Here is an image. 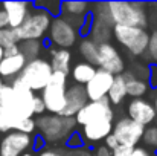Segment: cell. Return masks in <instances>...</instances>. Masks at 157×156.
I'll list each match as a JSON object with an SVG mask.
<instances>
[{
  "label": "cell",
  "instance_id": "6da1fadb",
  "mask_svg": "<svg viewBox=\"0 0 157 156\" xmlns=\"http://www.w3.org/2000/svg\"><path fill=\"white\" fill-rule=\"evenodd\" d=\"M34 97L35 94L20 78H15L11 84L5 83L0 95V107L20 122L21 119L34 118Z\"/></svg>",
  "mask_w": 157,
  "mask_h": 156
},
{
  "label": "cell",
  "instance_id": "7a4b0ae2",
  "mask_svg": "<svg viewBox=\"0 0 157 156\" xmlns=\"http://www.w3.org/2000/svg\"><path fill=\"white\" fill-rule=\"evenodd\" d=\"M108 17L113 26L144 28L150 25L148 5L142 2H107Z\"/></svg>",
  "mask_w": 157,
  "mask_h": 156
},
{
  "label": "cell",
  "instance_id": "3957f363",
  "mask_svg": "<svg viewBox=\"0 0 157 156\" xmlns=\"http://www.w3.org/2000/svg\"><path fill=\"white\" fill-rule=\"evenodd\" d=\"M35 129L38 132V136L44 141V144H59L66 142L69 136L76 130V121L75 118L46 113L37 116Z\"/></svg>",
  "mask_w": 157,
  "mask_h": 156
},
{
  "label": "cell",
  "instance_id": "277c9868",
  "mask_svg": "<svg viewBox=\"0 0 157 156\" xmlns=\"http://www.w3.org/2000/svg\"><path fill=\"white\" fill-rule=\"evenodd\" d=\"M113 38L133 57L145 55L150 42V32L134 26H113Z\"/></svg>",
  "mask_w": 157,
  "mask_h": 156
},
{
  "label": "cell",
  "instance_id": "5b68a950",
  "mask_svg": "<svg viewBox=\"0 0 157 156\" xmlns=\"http://www.w3.org/2000/svg\"><path fill=\"white\" fill-rule=\"evenodd\" d=\"M53 15H51L46 9L34 6L25 23L17 28V35L20 42L25 40H44L48 37Z\"/></svg>",
  "mask_w": 157,
  "mask_h": 156
},
{
  "label": "cell",
  "instance_id": "8992f818",
  "mask_svg": "<svg viewBox=\"0 0 157 156\" xmlns=\"http://www.w3.org/2000/svg\"><path fill=\"white\" fill-rule=\"evenodd\" d=\"M69 75L61 72H53L49 84L41 90V100L46 106V112L51 115H61L66 107V92H67Z\"/></svg>",
  "mask_w": 157,
  "mask_h": 156
},
{
  "label": "cell",
  "instance_id": "52a82bcc",
  "mask_svg": "<svg viewBox=\"0 0 157 156\" xmlns=\"http://www.w3.org/2000/svg\"><path fill=\"white\" fill-rule=\"evenodd\" d=\"M53 75L52 66L49 63V60L46 58H37L34 61H28L26 66L23 67L21 74L18 75V78L35 94L40 92L49 84L51 78Z\"/></svg>",
  "mask_w": 157,
  "mask_h": 156
},
{
  "label": "cell",
  "instance_id": "ba28073f",
  "mask_svg": "<svg viewBox=\"0 0 157 156\" xmlns=\"http://www.w3.org/2000/svg\"><path fill=\"white\" fill-rule=\"evenodd\" d=\"M79 37L78 29L64 17L56 15L52 18L49 32H48V40L56 49H70L72 46L76 45Z\"/></svg>",
  "mask_w": 157,
  "mask_h": 156
},
{
  "label": "cell",
  "instance_id": "9c48e42d",
  "mask_svg": "<svg viewBox=\"0 0 157 156\" xmlns=\"http://www.w3.org/2000/svg\"><path fill=\"white\" fill-rule=\"evenodd\" d=\"M145 127L134 122L128 116L119 118L116 122H113V135L116 136L119 146H127V147H137L139 142L142 141Z\"/></svg>",
  "mask_w": 157,
  "mask_h": 156
},
{
  "label": "cell",
  "instance_id": "30bf717a",
  "mask_svg": "<svg viewBox=\"0 0 157 156\" xmlns=\"http://www.w3.org/2000/svg\"><path fill=\"white\" fill-rule=\"evenodd\" d=\"M101 119H107V121H113L114 119V110L110 101L104 98L101 101H89L75 116L76 126L84 127L89 122L93 121H101Z\"/></svg>",
  "mask_w": 157,
  "mask_h": 156
},
{
  "label": "cell",
  "instance_id": "8fae6325",
  "mask_svg": "<svg viewBox=\"0 0 157 156\" xmlns=\"http://www.w3.org/2000/svg\"><path fill=\"white\" fill-rule=\"evenodd\" d=\"M98 69H102L110 72L111 75H122L125 72V60L121 55V52L117 51V48L114 45H111L110 42L101 43L98 46V63H96Z\"/></svg>",
  "mask_w": 157,
  "mask_h": 156
},
{
  "label": "cell",
  "instance_id": "7c38bea8",
  "mask_svg": "<svg viewBox=\"0 0 157 156\" xmlns=\"http://www.w3.org/2000/svg\"><path fill=\"white\" fill-rule=\"evenodd\" d=\"M35 138L17 130L8 132L0 141V156H21L32 149Z\"/></svg>",
  "mask_w": 157,
  "mask_h": 156
},
{
  "label": "cell",
  "instance_id": "4fadbf2b",
  "mask_svg": "<svg viewBox=\"0 0 157 156\" xmlns=\"http://www.w3.org/2000/svg\"><path fill=\"white\" fill-rule=\"evenodd\" d=\"M113 80H114V75H111L110 72L96 69V74L93 75V78L84 86L89 101H101L107 98L108 90L113 84Z\"/></svg>",
  "mask_w": 157,
  "mask_h": 156
},
{
  "label": "cell",
  "instance_id": "5bb4252c",
  "mask_svg": "<svg viewBox=\"0 0 157 156\" xmlns=\"http://www.w3.org/2000/svg\"><path fill=\"white\" fill-rule=\"evenodd\" d=\"M127 113H128L130 119H133L134 122H137L144 127L154 124V121L157 119V113L153 103L145 98L131 100L127 107Z\"/></svg>",
  "mask_w": 157,
  "mask_h": 156
},
{
  "label": "cell",
  "instance_id": "9a60e30c",
  "mask_svg": "<svg viewBox=\"0 0 157 156\" xmlns=\"http://www.w3.org/2000/svg\"><path fill=\"white\" fill-rule=\"evenodd\" d=\"M0 6L6 14L8 26L12 29L20 28L34 9V3L31 2H2Z\"/></svg>",
  "mask_w": 157,
  "mask_h": 156
},
{
  "label": "cell",
  "instance_id": "2e32d148",
  "mask_svg": "<svg viewBox=\"0 0 157 156\" xmlns=\"http://www.w3.org/2000/svg\"><path fill=\"white\" fill-rule=\"evenodd\" d=\"M87 103H89V98H87L84 86H78V84L69 86L67 92H66V107H64L61 116L75 118L76 113Z\"/></svg>",
  "mask_w": 157,
  "mask_h": 156
},
{
  "label": "cell",
  "instance_id": "e0dca14e",
  "mask_svg": "<svg viewBox=\"0 0 157 156\" xmlns=\"http://www.w3.org/2000/svg\"><path fill=\"white\" fill-rule=\"evenodd\" d=\"M111 132H113V121L101 119V121H93L86 124L81 130V135L84 141L95 144L104 141L108 135H111Z\"/></svg>",
  "mask_w": 157,
  "mask_h": 156
},
{
  "label": "cell",
  "instance_id": "ac0fdd59",
  "mask_svg": "<svg viewBox=\"0 0 157 156\" xmlns=\"http://www.w3.org/2000/svg\"><path fill=\"white\" fill-rule=\"evenodd\" d=\"M25 66H26V60L21 54H17L14 57H3L0 63V78L14 81L15 78H18Z\"/></svg>",
  "mask_w": 157,
  "mask_h": 156
},
{
  "label": "cell",
  "instance_id": "d6986e66",
  "mask_svg": "<svg viewBox=\"0 0 157 156\" xmlns=\"http://www.w3.org/2000/svg\"><path fill=\"white\" fill-rule=\"evenodd\" d=\"M125 75V81H127V97H131L133 100H137V98H144L148 90H150V86H148V80L134 74V72H124Z\"/></svg>",
  "mask_w": 157,
  "mask_h": 156
},
{
  "label": "cell",
  "instance_id": "ffe728a7",
  "mask_svg": "<svg viewBox=\"0 0 157 156\" xmlns=\"http://www.w3.org/2000/svg\"><path fill=\"white\" fill-rule=\"evenodd\" d=\"M110 35L113 37V25L104 22V20H98L92 17V25H90V31H89V38L93 40L95 43L101 45L107 43Z\"/></svg>",
  "mask_w": 157,
  "mask_h": 156
},
{
  "label": "cell",
  "instance_id": "44dd1931",
  "mask_svg": "<svg viewBox=\"0 0 157 156\" xmlns=\"http://www.w3.org/2000/svg\"><path fill=\"white\" fill-rule=\"evenodd\" d=\"M70 61H72V54L67 49H51V66L53 72H61L66 75H70Z\"/></svg>",
  "mask_w": 157,
  "mask_h": 156
},
{
  "label": "cell",
  "instance_id": "7402d4cb",
  "mask_svg": "<svg viewBox=\"0 0 157 156\" xmlns=\"http://www.w3.org/2000/svg\"><path fill=\"white\" fill-rule=\"evenodd\" d=\"M96 66L87 63V61H79L76 63L72 70H70V75H72V80H73V84H78V86H86L92 78L93 75L96 74Z\"/></svg>",
  "mask_w": 157,
  "mask_h": 156
},
{
  "label": "cell",
  "instance_id": "603a6c76",
  "mask_svg": "<svg viewBox=\"0 0 157 156\" xmlns=\"http://www.w3.org/2000/svg\"><path fill=\"white\" fill-rule=\"evenodd\" d=\"M127 98V81H125V75H116L113 80V84L108 90L107 100L110 101L111 106H119L124 100Z\"/></svg>",
  "mask_w": 157,
  "mask_h": 156
},
{
  "label": "cell",
  "instance_id": "cb8c5ba5",
  "mask_svg": "<svg viewBox=\"0 0 157 156\" xmlns=\"http://www.w3.org/2000/svg\"><path fill=\"white\" fill-rule=\"evenodd\" d=\"M44 45H46L44 40H25V42L18 43V49L28 63V61H34V60L40 58Z\"/></svg>",
  "mask_w": 157,
  "mask_h": 156
},
{
  "label": "cell",
  "instance_id": "d4e9b609",
  "mask_svg": "<svg viewBox=\"0 0 157 156\" xmlns=\"http://www.w3.org/2000/svg\"><path fill=\"white\" fill-rule=\"evenodd\" d=\"M98 46H99L98 43H95L89 37H84L78 45V52L84 58V61L96 66V63H98Z\"/></svg>",
  "mask_w": 157,
  "mask_h": 156
},
{
  "label": "cell",
  "instance_id": "484cf974",
  "mask_svg": "<svg viewBox=\"0 0 157 156\" xmlns=\"http://www.w3.org/2000/svg\"><path fill=\"white\" fill-rule=\"evenodd\" d=\"M20 40H18V35H17V31L6 26L3 29H0V46L3 49L6 48H11V46H15L18 45Z\"/></svg>",
  "mask_w": 157,
  "mask_h": 156
},
{
  "label": "cell",
  "instance_id": "4316f807",
  "mask_svg": "<svg viewBox=\"0 0 157 156\" xmlns=\"http://www.w3.org/2000/svg\"><path fill=\"white\" fill-rule=\"evenodd\" d=\"M23 121V119H21ZM20 121V122H21ZM18 121H15L3 107H0V132L2 133H8V132H12V130H17Z\"/></svg>",
  "mask_w": 157,
  "mask_h": 156
},
{
  "label": "cell",
  "instance_id": "83f0119b",
  "mask_svg": "<svg viewBox=\"0 0 157 156\" xmlns=\"http://www.w3.org/2000/svg\"><path fill=\"white\" fill-rule=\"evenodd\" d=\"M142 142H144L145 149L157 150V124H151V126L145 127Z\"/></svg>",
  "mask_w": 157,
  "mask_h": 156
},
{
  "label": "cell",
  "instance_id": "f1b7e54d",
  "mask_svg": "<svg viewBox=\"0 0 157 156\" xmlns=\"http://www.w3.org/2000/svg\"><path fill=\"white\" fill-rule=\"evenodd\" d=\"M145 57L150 61V64H157V29H154L150 34V42L147 46Z\"/></svg>",
  "mask_w": 157,
  "mask_h": 156
},
{
  "label": "cell",
  "instance_id": "f546056e",
  "mask_svg": "<svg viewBox=\"0 0 157 156\" xmlns=\"http://www.w3.org/2000/svg\"><path fill=\"white\" fill-rule=\"evenodd\" d=\"M64 146L67 147V150H76V149L86 147V141H84L81 132H76V130H75V132L69 136V139L64 142Z\"/></svg>",
  "mask_w": 157,
  "mask_h": 156
},
{
  "label": "cell",
  "instance_id": "4dcf8cb0",
  "mask_svg": "<svg viewBox=\"0 0 157 156\" xmlns=\"http://www.w3.org/2000/svg\"><path fill=\"white\" fill-rule=\"evenodd\" d=\"M148 86L151 89H157V64H148Z\"/></svg>",
  "mask_w": 157,
  "mask_h": 156
},
{
  "label": "cell",
  "instance_id": "1f68e13d",
  "mask_svg": "<svg viewBox=\"0 0 157 156\" xmlns=\"http://www.w3.org/2000/svg\"><path fill=\"white\" fill-rule=\"evenodd\" d=\"M37 156H69L67 150H61V149H53V147H44L41 149Z\"/></svg>",
  "mask_w": 157,
  "mask_h": 156
},
{
  "label": "cell",
  "instance_id": "d6a6232c",
  "mask_svg": "<svg viewBox=\"0 0 157 156\" xmlns=\"http://www.w3.org/2000/svg\"><path fill=\"white\" fill-rule=\"evenodd\" d=\"M44 113H46V106L43 103L41 97L35 94V97H34V116H35V115H37V116H41V115H44Z\"/></svg>",
  "mask_w": 157,
  "mask_h": 156
},
{
  "label": "cell",
  "instance_id": "836d02e7",
  "mask_svg": "<svg viewBox=\"0 0 157 156\" xmlns=\"http://www.w3.org/2000/svg\"><path fill=\"white\" fill-rule=\"evenodd\" d=\"M134 147H127V146H119L116 147L113 152H111V156H131V152H133Z\"/></svg>",
  "mask_w": 157,
  "mask_h": 156
},
{
  "label": "cell",
  "instance_id": "e575fe53",
  "mask_svg": "<svg viewBox=\"0 0 157 156\" xmlns=\"http://www.w3.org/2000/svg\"><path fill=\"white\" fill-rule=\"evenodd\" d=\"M69 156H93V150L82 147V149H76V150H67Z\"/></svg>",
  "mask_w": 157,
  "mask_h": 156
},
{
  "label": "cell",
  "instance_id": "d590c367",
  "mask_svg": "<svg viewBox=\"0 0 157 156\" xmlns=\"http://www.w3.org/2000/svg\"><path fill=\"white\" fill-rule=\"evenodd\" d=\"M104 146L107 147V149H108V150H111V152H113L116 147H119V142H117L116 136L111 133V135H108V136H107V138L104 139Z\"/></svg>",
  "mask_w": 157,
  "mask_h": 156
},
{
  "label": "cell",
  "instance_id": "8d00e7d4",
  "mask_svg": "<svg viewBox=\"0 0 157 156\" xmlns=\"http://www.w3.org/2000/svg\"><path fill=\"white\" fill-rule=\"evenodd\" d=\"M93 156H111V150H108L104 144L93 149Z\"/></svg>",
  "mask_w": 157,
  "mask_h": 156
},
{
  "label": "cell",
  "instance_id": "74e56055",
  "mask_svg": "<svg viewBox=\"0 0 157 156\" xmlns=\"http://www.w3.org/2000/svg\"><path fill=\"white\" fill-rule=\"evenodd\" d=\"M131 156H154V155L145 147H134L133 152H131Z\"/></svg>",
  "mask_w": 157,
  "mask_h": 156
},
{
  "label": "cell",
  "instance_id": "f35d334b",
  "mask_svg": "<svg viewBox=\"0 0 157 156\" xmlns=\"http://www.w3.org/2000/svg\"><path fill=\"white\" fill-rule=\"evenodd\" d=\"M17 54H20L18 45H15V46H11V48H6V49H3V55H5V57H14V55H17Z\"/></svg>",
  "mask_w": 157,
  "mask_h": 156
},
{
  "label": "cell",
  "instance_id": "ab89813d",
  "mask_svg": "<svg viewBox=\"0 0 157 156\" xmlns=\"http://www.w3.org/2000/svg\"><path fill=\"white\" fill-rule=\"evenodd\" d=\"M6 26H8V18H6L5 11H3L2 6H0V29H3V28H6Z\"/></svg>",
  "mask_w": 157,
  "mask_h": 156
},
{
  "label": "cell",
  "instance_id": "60d3db41",
  "mask_svg": "<svg viewBox=\"0 0 157 156\" xmlns=\"http://www.w3.org/2000/svg\"><path fill=\"white\" fill-rule=\"evenodd\" d=\"M153 106H154V109H156V113H157V92L154 94V98H153Z\"/></svg>",
  "mask_w": 157,
  "mask_h": 156
},
{
  "label": "cell",
  "instance_id": "b9f144b4",
  "mask_svg": "<svg viewBox=\"0 0 157 156\" xmlns=\"http://www.w3.org/2000/svg\"><path fill=\"white\" fill-rule=\"evenodd\" d=\"M3 86H5V81L0 78V95H2V89H3Z\"/></svg>",
  "mask_w": 157,
  "mask_h": 156
},
{
  "label": "cell",
  "instance_id": "7bdbcfd3",
  "mask_svg": "<svg viewBox=\"0 0 157 156\" xmlns=\"http://www.w3.org/2000/svg\"><path fill=\"white\" fill-rule=\"evenodd\" d=\"M3 57H5V55H3V48L0 46V63H2V60H3Z\"/></svg>",
  "mask_w": 157,
  "mask_h": 156
}]
</instances>
